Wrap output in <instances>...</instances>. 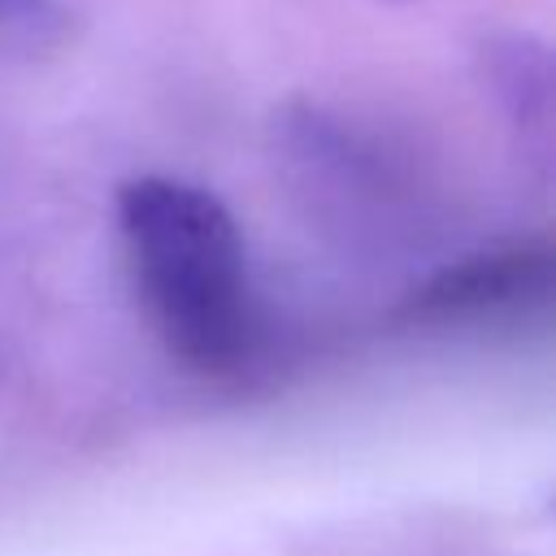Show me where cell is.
Masks as SVG:
<instances>
[{
	"label": "cell",
	"instance_id": "cell-1",
	"mask_svg": "<svg viewBox=\"0 0 556 556\" xmlns=\"http://www.w3.org/2000/svg\"><path fill=\"white\" fill-rule=\"evenodd\" d=\"M117 230L165 352L208 378L239 374L256 348V304L230 208L204 187L143 174L117 187Z\"/></svg>",
	"mask_w": 556,
	"mask_h": 556
},
{
	"label": "cell",
	"instance_id": "cell-2",
	"mask_svg": "<svg viewBox=\"0 0 556 556\" xmlns=\"http://www.w3.org/2000/svg\"><path fill=\"white\" fill-rule=\"evenodd\" d=\"M547 282H552V248L517 243V248L478 252L439 269L421 291H413V300L400 313L413 326L482 321V317L521 308L530 300H543Z\"/></svg>",
	"mask_w": 556,
	"mask_h": 556
}]
</instances>
